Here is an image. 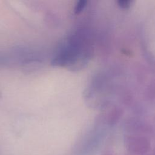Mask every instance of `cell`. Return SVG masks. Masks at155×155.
<instances>
[{
	"mask_svg": "<svg viewBox=\"0 0 155 155\" xmlns=\"http://www.w3.org/2000/svg\"><path fill=\"white\" fill-rule=\"evenodd\" d=\"M124 142L125 148L129 152L138 155L147 153L151 147L149 140L142 136H128L125 138Z\"/></svg>",
	"mask_w": 155,
	"mask_h": 155,
	"instance_id": "6da1fadb",
	"label": "cell"
},
{
	"mask_svg": "<svg viewBox=\"0 0 155 155\" xmlns=\"http://www.w3.org/2000/svg\"><path fill=\"white\" fill-rule=\"evenodd\" d=\"M13 64V59L10 53L6 54L0 51V68L8 67Z\"/></svg>",
	"mask_w": 155,
	"mask_h": 155,
	"instance_id": "7a4b0ae2",
	"label": "cell"
},
{
	"mask_svg": "<svg viewBox=\"0 0 155 155\" xmlns=\"http://www.w3.org/2000/svg\"><path fill=\"white\" fill-rule=\"evenodd\" d=\"M154 155H155V150H154Z\"/></svg>",
	"mask_w": 155,
	"mask_h": 155,
	"instance_id": "3957f363",
	"label": "cell"
},
{
	"mask_svg": "<svg viewBox=\"0 0 155 155\" xmlns=\"http://www.w3.org/2000/svg\"><path fill=\"white\" fill-rule=\"evenodd\" d=\"M0 96H1V94H0Z\"/></svg>",
	"mask_w": 155,
	"mask_h": 155,
	"instance_id": "277c9868",
	"label": "cell"
}]
</instances>
